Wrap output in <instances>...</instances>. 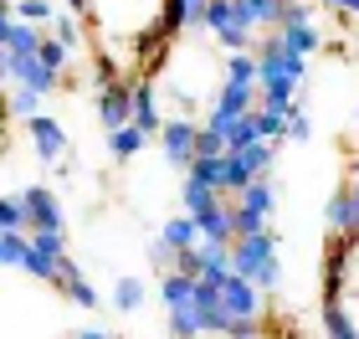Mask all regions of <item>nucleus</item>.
Returning a JSON list of instances; mask_svg holds the SVG:
<instances>
[{
	"mask_svg": "<svg viewBox=\"0 0 359 339\" xmlns=\"http://www.w3.org/2000/svg\"><path fill=\"white\" fill-rule=\"evenodd\" d=\"M231 262L241 278H252L262 293H272L283 283V237L277 232H257V237H236L231 241Z\"/></svg>",
	"mask_w": 359,
	"mask_h": 339,
	"instance_id": "1",
	"label": "nucleus"
},
{
	"mask_svg": "<svg viewBox=\"0 0 359 339\" xmlns=\"http://www.w3.org/2000/svg\"><path fill=\"white\" fill-rule=\"evenodd\" d=\"M205 36L221 46V52H257L262 46V31L247 15L241 0H210L205 6Z\"/></svg>",
	"mask_w": 359,
	"mask_h": 339,
	"instance_id": "2",
	"label": "nucleus"
},
{
	"mask_svg": "<svg viewBox=\"0 0 359 339\" xmlns=\"http://www.w3.org/2000/svg\"><path fill=\"white\" fill-rule=\"evenodd\" d=\"M231 216H236V237H257V232H272V216H277V180H252L241 196H231Z\"/></svg>",
	"mask_w": 359,
	"mask_h": 339,
	"instance_id": "3",
	"label": "nucleus"
},
{
	"mask_svg": "<svg viewBox=\"0 0 359 339\" xmlns=\"http://www.w3.org/2000/svg\"><path fill=\"white\" fill-rule=\"evenodd\" d=\"M26 144L31 154H36V165H67L72 154V134L62 128V119H52V113H36V119H26Z\"/></svg>",
	"mask_w": 359,
	"mask_h": 339,
	"instance_id": "4",
	"label": "nucleus"
},
{
	"mask_svg": "<svg viewBox=\"0 0 359 339\" xmlns=\"http://www.w3.org/2000/svg\"><path fill=\"white\" fill-rule=\"evenodd\" d=\"M159 159L185 175L195 159H201V119H170L159 128Z\"/></svg>",
	"mask_w": 359,
	"mask_h": 339,
	"instance_id": "5",
	"label": "nucleus"
},
{
	"mask_svg": "<svg viewBox=\"0 0 359 339\" xmlns=\"http://www.w3.org/2000/svg\"><path fill=\"white\" fill-rule=\"evenodd\" d=\"M21 196H26V211H31V232L67 237V206H62V196L52 185H21Z\"/></svg>",
	"mask_w": 359,
	"mask_h": 339,
	"instance_id": "6",
	"label": "nucleus"
},
{
	"mask_svg": "<svg viewBox=\"0 0 359 339\" xmlns=\"http://www.w3.org/2000/svg\"><path fill=\"white\" fill-rule=\"evenodd\" d=\"M103 144H108V154L118 159V165H134V159H139L144 149H149L154 139L144 134L139 124H123V128H108V134H103Z\"/></svg>",
	"mask_w": 359,
	"mask_h": 339,
	"instance_id": "7",
	"label": "nucleus"
},
{
	"mask_svg": "<svg viewBox=\"0 0 359 339\" xmlns=\"http://www.w3.org/2000/svg\"><path fill=\"white\" fill-rule=\"evenodd\" d=\"M108 303L118 314H139L144 303H149V288H144V278H134V272H118L113 288H108Z\"/></svg>",
	"mask_w": 359,
	"mask_h": 339,
	"instance_id": "8",
	"label": "nucleus"
},
{
	"mask_svg": "<svg viewBox=\"0 0 359 339\" xmlns=\"http://www.w3.org/2000/svg\"><path fill=\"white\" fill-rule=\"evenodd\" d=\"M323 339H359V324L344 309V298H323Z\"/></svg>",
	"mask_w": 359,
	"mask_h": 339,
	"instance_id": "9",
	"label": "nucleus"
},
{
	"mask_svg": "<svg viewBox=\"0 0 359 339\" xmlns=\"http://www.w3.org/2000/svg\"><path fill=\"white\" fill-rule=\"evenodd\" d=\"M241 6H247V15L257 21V31H262V36H272V31L283 26V11H287V0H241Z\"/></svg>",
	"mask_w": 359,
	"mask_h": 339,
	"instance_id": "10",
	"label": "nucleus"
},
{
	"mask_svg": "<svg viewBox=\"0 0 359 339\" xmlns=\"http://www.w3.org/2000/svg\"><path fill=\"white\" fill-rule=\"evenodd\" d=\"M0 226H6V232H31V211H26L21 190H6V196H0Z\"/></svg>",
	"mask_w": 359,
	"mask_h": 339,
	"instance_id": "11",
	"label": "nucleus"
},
{
	"mask_svg": "<svg viewBox=\"0 0 359 339\" xmlns=\"http://www.w3.org/2000/svg\"><path fill=\"white\" fill-rule=\"evenodd\" d=\"M62 298H67V303H77V309H97V303H103V298H97V288H93V278H88L83 267H77L72 278H67V288H62Z\"/></svg>",
	"mask_w": 359,
	"mask_h": 339,
	"instance_id": "12",
	"label": "nucleus"
},
{
	"mask_svg": "<svg viewBox=\"0 0 359 339\" xmlns=\"http://www.w3.org/2000/svg\"><path fill=\"white\" fill-rule=\"evenodd\" d=\"M26 247H31V232H0V262H6L11 272H21Z\"/></svg>",
	"mask_w": 359,
	"mask_h": 339,
	"instance_id": "13",
	"label": "nucleus"
},
{
	"mask_svg": "<svg viewBox=\"0 0 359 339\" xmlns=\"http://www.w3.org/2000/svg\"><path fill=\"white\" fill-rule=\"evenodd\" d=\"M62 339H118V334H108L103 324H83V329H72V334H62Z\"/></svg>",
	"mask_w": 359,
	"mask_h": 339,
	"instance_id": "14",
	"label": "nucleus"
},
{
	"mask_svg": "<svg viewBox=\"0 0 359 339\" xmlns=\"http://www.w3.org/2000/svg\"><path fill=\"white\" fill-rule=\"evenodd\" d=\"M313 6H323V11H344L349 0H313Z\"/></svg>",
	"mask_w": 359,
	"mask_h": 339,
	"instance_id": "15",
	"label": "nucleus"
}]
</instances>
